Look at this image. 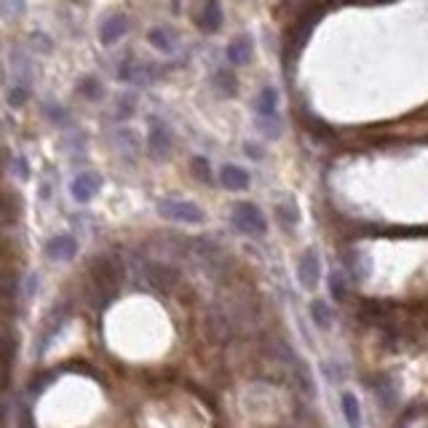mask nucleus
<instances>
[{
	"label": "nucleus",
	"mask_w": 428,
	"mask_h": 428,
	"mask_svg": "<svg viewBox=\"0 0 428 428\" xmlns=\"http://www.w3.org/2000/svg\"><path fill=\"white\" fill-rule=\"evenodd\" d=\"M158 212L164 214L166 220H174V222H185V225H198L203 222L201 206H196L193 201H182V198H166L158 203Z\"/></svg>",
	"instance_id": "nucleus-1"
},
{
	"label": "nucleus",
	"mask_w": 428,
	"mask_h": 428,
	"mask_svg": "<svg viewBox=\"0 0 428 428\" xmlns=\"http://www.w3.org/2000/svg\"><path fill=\"white\" fill-rule=\"evenodd\" d=\"M233 225L239 227L241 233H246V236H265L268 220L254 203H239L233 209Z\"/></svg>",
	"instance_id": "nucleus-2"
},
{
	"label": "nucleus",
	"mask_w": 428,
	"mask_h": 428,
	"mask_svg": "<svg viewBox=\"0 0 428 428\" xmlns=\"http://www.w3.org/2000/svg\"><path fill=\"white\" fill-rule=\"evenodd\" d=\"M319 278H321V263H319V254L314 249H308V252L300 257V263H297V281H300L302 290L314 292L316 284H319Z\"/></svg>",
	"instance_id": "nucleus-3"
},
{
	"label": "nucleus",
	"mask_w": 428,
	"mask_h": 428,
	"mask_svg": "<svg viewBox=\"0 0 428 428\" xmlns=\"http://www.w3.org/2000/svg\"><path fill=\"white\" fill-rule=\"evenodd\" d=\"M102 188V179L97 174H91V172H86V174H78L76 179H73V185H70V190H73V198L81 203L91 201L97 193H100Z\"/></svg>",
	"instance_id": "nucleus-4"
},
{
	"label": "nucleus",
	"mask_w": 428,
	"mask_h": 428,
	"mask_svg": "<svg viewBox=\"0 0 428 428\" xmlns=\"http://www.w3.org/2000/svg\"><path fill=\"white\" fill-rule=\"evenodd\" d=\"M78 252V241L73 236H54V239L46 244V254H49V260H73Z\"/></svg>",
	"instance_id": "nucleus-5"
},
{
	"label": "nucleus",
	"mask_w": 428,
	"mask_h": 428,
	"mask_svg": "<svg viewBox=\"0 0 428 428\" xmlns=\"http://www.w3.org/2000/svg\"><path fill=\"white\" fill-rule=\"evenodd\" d=\"M148 148H150V153L155 158H166L172 153V134H169V129L155 124L150 129V137H148Z\"/></svg>",
	"instance_id": "nucleus-6"
},
{
	"label": "nucleus",
	"mask_w": 428,
	"mask_h": 428,
	"mask_svg": "<svg viewBox=\"0 0 428 428\" xmlns=\"http://www.w3.org/2000/svg\"><path fill=\"white\" fill-rule=\"evenodd\" d=\"M220 179H222V185H225L227 190H246L249 188V172H246V169H241V166H233V164L222 166Z\"/></svg>",
	"instance_id": "nucleus-7"
},
{
	"label": "nucleus",
	"mask_w": 428,
	"mask_h": 428,
	"mask_svg": "<svg viewBox=\"0 0 428 428\" xmlns=\"http://www.w3.org/2000/svg\"><path fill=\"white\" fill-rule=\"evenodd\" d=\"M252 59V38L249 35H239L227 46V62L230 64H246Z\"/></svg>",
	"instance_id": "nucleus-8"
},
{
	"label": "nucleus",
	"mask_w": 428,
	"mask_h": 428,
	"mask_svg": "<svg viewBox=\"0 0 428 428\" xmlns=\"http://www.w3.org/2000/svg\"><path fill=\"white\" fill-rule=\"evenodd\" d=\"M124 32H126V16H121V13H113V16L100 27V38L105 46L115 43Z\"/></svg>",
	"instance_id": "nucleus-9"
},
{
	"label": "nucleus",
	"mask_w": 428,
	"mask_h": 428,
	"mask_svg": "<svg viewBox=\"0 0 428 428\" xmlns=\"http://www.w3.org/2000/svg\"><path fill=\"white\" fill-rule=\"evenodd\" d=\"M340 410L348 428H362V407H359V399L353 396L351 391H345L340 396Z\"/></svg>",
	"instance_id": "nucleus-10"
},
{
	"label": "nucleus",
	"mask_w": 428,
	"mask_h": 428,
	"mask_svg": "<svg viewBox=\"0 0 428 428\" xmlns=\"http://www.w3.org/2000/svg\"><path fill=\"white\" fill-rule=\"evenodd\" d=\"M201 27L209 30V32H217V30L222 27V6H220V0H206V3H203Z\"/></svg>",
	"instance_id": "nucleus-11"
},
{
	"label": "nucleus",
	"mask_w": 428,
	"mask_h": 428,
	"mask_svg": "<svg viewBox=\"0 0 428 428\" xmlns=\"http://www.w3.org/2000/svg\"><path fill=\"white\" fill-rule=\"evenodd\" d=\"M148 38H150V43L155 49H161V51H174V46H177V35L172 27H155V30H150Z\"/></svg>",
	"instance_id": "nucleus-12"
},
{
	"label": "nucleus",
	"mask_w": 428,
	"mask_h": 428,
	"mask_svg": "<svg viewBox=\"0 0 428 428\" xmlns=\"http://www.w3.org/2000/svg\"><path fill=\"white\" fill-rule=\"evenodd\" d=\"M276 107H278V94L276 88H263L260 91V97H257V113L263 115V118H273L276 115Z\"/></svg>",
	"instance_id": "nucleus-13"
},
{
	"label": "nucleus",
	"mask_w": 428,
	"mask_h": 428,
	"mask_svg": "<svg viewBox=\"0 0 428 428\" xmlns=\"http://www.w3.org/2000/svg\"><path fill=\"white\" fill-rule=\"evenodd\" d=\"M311 316H314V321L321 329H327L329 324H332V314H329V305L324 300H314V302H311Z\"/></svg>",
	"instance_id": "nucleus-14"
},
{
	"label": "nucleus",
	"mask_w": 428,
	"mask_h": 428,
	"mask_svg": "<svg viewBox=\"0 0 428 428\" xmlns=\"http://www.w3.org/2000/svg\"><path fill=\"white\" fill-rule=\"evenodd\" d=\"M78 91L86 97V100H100L102 97V83L97 78H83L81 83H78Z\"/></svg>",
	"instance_id": "nucleus-15"
},
{
	"label": "nucleus",
	"mask_w": 428,
	"mask_h": 428,
	"mask_svg": "<svg viewBox=\"0 0 428 428\" xmlns=\"http://www.w3.org/2000/svg\"><path fill=\"white\" fill-rule=\"evenodd\" d=\"M329 290H332V297H335V300H343V297H345V281H343L340 273H332Z\"/></svg>",
	"instance_id": "nucleus-16"
},
{
	"label": "nucleus",
	"mask_w": 428,
	"mask_h": 428,
	"mask_svg": "<svg viewBox=\"0 0 428 428\" xmlns=\"http://www.w3.org/2000/svg\"><path fill=\"white\" fill-rule=\"evenodd\" d=\"M193 172H196V177L203 179V182L212 179V169H209V164H206L203 158H193Z\"/></svg>",
	"instance_id": "nucleus-17"
},
{
	"label": "nucleus",
	"mask_w": 428,
	"mask_h": 428,
	"mask_svg": "<svg viewBox=\"0 0 428 428\" xmlns=\"http://www.w3.org/2000/svg\"><path fill=\"white\" fill-rule=\"evenodd\" d=\"M217 83L225 88V94H236V78H233V76L220 73V76H217Z\"/></svg>",
	"instance_id": "nucleus-18"
},
{
	"label": "nucleus",
	"mask_w": 428,
	"mask_h": 428,
	"mask_svg": "<svg viewBox=\"0 0 428 428\" xmlns=\"http://www.w3.org/2000/svg\"><path fill=\"white\" fill-rule=\"evenodd\" d=\"M25 100H27V88H13L11 94H8V102H11L13 107H19V105H25Z\"/></svg>",
	"instance_id": "nucleus-19"
},
{
	"label": "nucleus",
	"mask_w": 428,
	"mask_h": 428,
	"mask_svg": "<svg viewBox=\"0 0 428 428\" xmlns=\"http://www.w3.org/2000/svg\"><path fill=\"white\" fill-rule=\"evenodd\" d=\"M278 214L284 217V222H287V225H295V222H297V212H295L292 206H278Z\"/></svg>",
	"instance_id": "nucleus-20"
}]
</instances>
